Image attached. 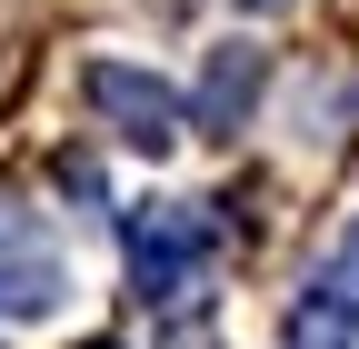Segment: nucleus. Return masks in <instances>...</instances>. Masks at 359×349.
<instances>
[{
  "mask_svg": "<svg viewBox=\"0 0 359 349\" xmlns=\"http://www.w3.org/2000/svg\"><path fill=\"white\" fill-rule=\"evenodd\" d=\"M90 349H120V339H90Z\"/></svg>",
  "mask_w": 359,
  "mask_h": 349,
  "instance_id": "8",
  "label": "nucleus"
},
{
  "mask_svg": "<svg viewBox=\"0 0 359 349\" xmlns=\"http://www.w3.org/2000/svg\"><path fill=\"white\" fill-rule=\"evenodd\" d=\"M309 289H339V299H359V230H349V240L320 259V280H309Z\"/></svg>",
  "mask_w": 359,
  "mask_h": 349,
  "instance_id": "6",
  "label": "nucleus"
},
{
  "mask_svg": "<svg viewBox=\"0 0 359 349\" xmlns=\"http://www.w3.org/2000/svg\"><path fill=\"white\" fill-rule=\"evenodd\" d=\"M60 289H70L60 240L40 230L30 210L0 200V320H50V310H60Z\"/></svg>",
  "mask_w": 359,
  "mask_h": 349,
  "instance_id": "2",
  "label": "nucleus"
},
{
  "mask_svg": "<svg viewBox=\"0 0 359 349\" xmlns=\"http://www.w3.org/2000/svg\"><path fill=\"white\" fill-rule=\"evenodd\" d=\"M90 110H100L130 150H170V140H180V120H190L170 80L130 70V60H90Z\"/></svg>",
  "mask_w": 359,
  "mask_h": 349,
  "instance_id": "3",
  "label": "nucleus"
},
{
  "mask_svg": "<svg viewBox=\"0 0 359 349\" xmlns=\"http://www.w3.org/2000/svg\"><path fill=\"white\" fill-rule=\"evenodd\" d=\"M210 210L200 200H150V210H130V289L140 299H180L200 270H210Z\"/></svg>",
  "mask_w": 359,
  "mask_h": 349,
  "instance_id": "1",
  "label": "nucleus"
},
{
  "mask_svg": "<svg viewBox=\"0 0 359 349\" xmlns=\"http://www.w3.org/2000/svg\"><path fill=\"white\" fill-rule=\"evenodd\" d=\"M349 339H359V299H339V289H309L290 310V349H349Z\"/></svg>",
  "mask_w": 359,
  "mask_h": 349,
  "instance_id": "5",
  "label": "nucleus"
},
{
  "mask_svg": "<svg viewBox=\"0 0 359 349\" xmlns=\"http://www.w3.org/2000/svg\"><path fill=\"white\" fill-rule=\"evenodd\" d=\"M240 11H269V0H240Z\"/></svg>",
  "mask_w": 359,
  "mask_h": 349,
  "instance_id": "7",
  "label": "nucleus"
},
{
  "mask_svg": "<svg viewBox=\"0 0 359 349\" xmlns=\"http://www.w3.org/2000/svg\"><path fill=\"white\" fill-rule=\"evenodd\" d=\"M250 110H259V50H250V40H219V50L200 60V90H190V130L230 140V130H250Z\"/></svg>",
  "mask_w": 359,
  "mask_h": 349,
  "instance_id": "4",
  "label": "nucleus"
}]
</instances>
